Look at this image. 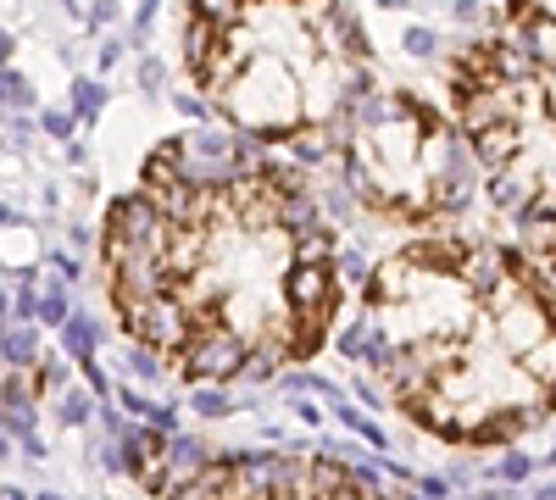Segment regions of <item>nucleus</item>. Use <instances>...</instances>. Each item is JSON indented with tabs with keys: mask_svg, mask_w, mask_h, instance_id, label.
Listing matches in <instances>:
<instances>
[{
	"mask_svg": "<svg viewBox=\"0 0 556 500\" xmlns=\"http://www.w3.org/2000/svg\"><path fill=\"white\" fill-rule=\"evenodd\" d=\"M395 412L445 445H513L556 418V290L484 234H424L362 284L345 334Z\"/></svg>",
	"mask_w": 556,
	"mask_h": 500,
	"instance_id": "f03ea898",
	"label": "nucleus"
},
{
	"mask_svg": "<svg viewBox=\"0 0 556 500\" xmlns=\"http://www.w3.org/2000/svg\"><path fill=\"white\" fill-rule=\"evenodd\" d=\"M167 500H401L374 473L306 450H251L190 467Z\"/></svg>",
	"mask_w": 556,
	"mask_h": 500,
	"instance_id": "423d86ee",
	"label": "nucleus"
},
{
	"mask_svg": "<svg viewBox=\"0 0 556 500\" xmlns=\"http://www.w3.org/2000/svg\"><path fill=\"white\" fill-rule=\"evenodd\" d=\"M329 151L351 201L401 229H434V222L456 217L479 184L456 117L412 89L374 84V95L340 123Z\"/></svg>",
	"mask_w": 556,
	"mask_h": 500,
	"instance_id": "39448f33",
	"label": "nucleus"
},
{
	"mask_svg": "<svg viewBox=\"0 0 556 500\" xmlns=\"http://www.w3.org/2000/svg\"><path fill=\"white\" fill-rule=\"evenodd\" d=\"M184 73L245 140L329 145L374 95V44L345 0H184Z\"/></svg>",
	"mask_w": 556,
	"mask_h": 500,
	"instance_id": "7ed1b4c3",
	"label": "nucleus"
},
{
	"mask_svg": "<svg viewBox=\"0 0 556 500\" xmlns=\"http://www.w3.org/2000/svg\"><path fill=\"white\" fill-rule=\"evenodd\" d=\"M506 28L518 51L556 73V0H506Z\"/></svg>",
	"mask_w": 556,
	"mask_h": 500,
	"instance_id": "0eeeda50",
	"label": "nucleus"
},
{
	"mask_svg": "<svg viewBox=\"0 0 556 500\" xmlns=\"http://www.w3.org/2000/svg\"><path fill=\"white\" fill-rule=\"evenodd\" d=\"M123 339L184 384H251L312 361L340 317V245L317 195L267 156L195 162L162 140L101 217Z\"/></svg>",
	"mask_w": 556,
	"mask_h": 500,
	"instance_id": "f257e3e1",
	"label": "nucleus"
},
{
	"mask_svg": "<svg viewBox=\"0 0 556 500\" xmlns=\"http://www.w3.org/2000/svg\"><path fill=\"white\" fill-rule=\"evenodd\" d=\"M445 95L490 206L556 290V73L513 39H473L451 56Z\"/></svg>",
	"mask_w": 556,
	"mask_h": 500,
	"instance_id": "20e7f679",
	"label": "nucleus"
}]
</instances>
